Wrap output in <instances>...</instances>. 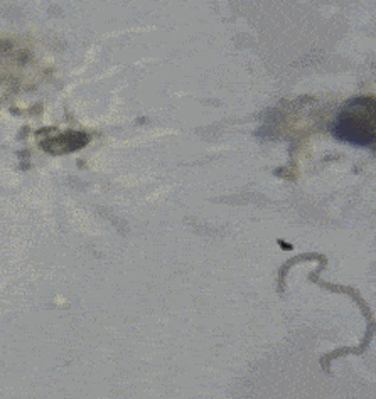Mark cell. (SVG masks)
<instances>
[{
    "label": "cell",
    "instance_id": "2",
    "mask_svg": "<svg viewBox=\"0 0 376 399\" xmlns=\"http://www.w3.org/2000/svg\"><path fill=\"white\" fill-rule=\"evenodd\" d=\"M90 141V137L87 133L81 132H68V133H61V135L51 137V139L44 140L41 144V147L47 152V154L53 155H63V154H69V152L80 150L81 147Z\"/></svg>",
    "mask_w": 376,
    "mask_h": 399
},
{
    "label": "cell",
    "instance_id": "1",
    "mask_svg": "<svg viewBox=\"0 0 376 399\" xmlns=\"http://www.w3.org/2000/svg\"><path fill=\"white\" fill-rule=\"evenodd\" d=\"M333 135L356 147H370L376 139V102L360 96L341 106L333 123Z\"/></svg>",
    "mask_w": 376,
    "mask_h": 399
}]
</instances>
